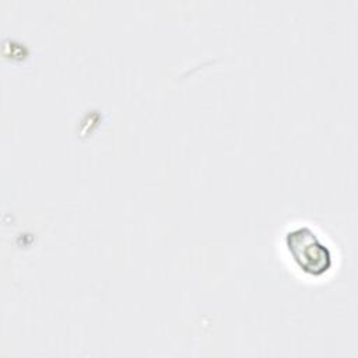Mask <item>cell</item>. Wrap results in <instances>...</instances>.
Wrapping results in <instances>:
<instances>
[{
	"mask_svg": "<svg viewBox=\"0 0 358 358\" xmlns=\"http://www.w3.org/2000/svg\"><path fill=\"white\" fill-rule=\"evenodd\" d=\"M285 243L302 271L310 275H320L330 268L331 253L309 227L291 229L285 236Z\"/></svg>",
	"mask_w": 358,
	"mask_h": 358,
	"instance_id": "cell-1",
	"label": "cell"
}]
</instances>
